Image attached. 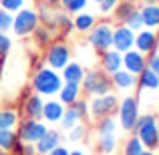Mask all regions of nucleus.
I'll use <instances>...</instances> for the list:
<instances>
[{
  "label": "nucleus",
  "instance_id": "nucleus-32",
  "mask_svg": "<svg viewBox=\"0 0 159 155\" xmlns=\"http://www.w3.org/2000/svg\"><path fill=\"white\" fill-rule=\"evenodd\" d=\"M10 48H12V39L6 32H0V61L6 58V54L10 52Z\"/></svg>",
  "mask_w": 159,
  "mask_h": 155
},
{
  "label": "nucleus",
  "instance_id": "nucleus-6",
  "mask_svg": "<svg viewBox=\"0 0 159 155\" xmlns=\"http://www.w3.org/2000/svg\"><path fill=\"white\" fill-rule=\"evenodd\" d=\"M39 26V14L30 8H20L12 20V32L16 36H28Z\"/></svg>",
  "mask_w": 159,
  "mask_h": 155
},
{
  "label": "nucleus",
  "instance_id": "nucleus-46",
  "mask_svg": "<svg viewBox=\"0 0 159 155\" xmlns=\"http://www.w3.org/2000/svg\"><path fill=\"white\" fill-rule=\"evenodd\" d=\"M125 2H135V0H125Z\"/></svg>",
  "mask_w": 159,
  "mask_h": 155
},
{
  "label": "nucleus",
  "instance_id": "nucleus-23",
  "mask_svg": "<svg viewBox=\"0 0 159 155\" xmlns=\"http://www.w3.org/2000/svg\"><path fill=\"white\" fill-rule=\"evenodd\" d=\"M20 123L18 111L14 109H0V129H16Z\"/></svg>",
  "mask_w": 159,
  "mask_h": 155
},
{
  "label": "nucleus",
  "instance_id": "nucleus-38",
  "mask_svg": "<svg viewBox=\"0 0 159 155\" xmlns=\"http://www.w3.org/2000/svg\"><path fill=\"white\" fill-rule=\"evenodd\" d=\"M117 4H119V0H101L99 10H101L103 14H109V12H113L117 8Z\"/></svg>",
  "mask_w": 159,
  "mask_h": 155
},
{
  "label": "nucleus",
  "instance_id": "nucleus-47",
  "mask_svg": "<svg viewBox=\"0 0 159 155\" xmlns=\"http://www.w3.org/2000/svg\"><path fill=\"white\" fill-rule=\"evenodd\" d=\"M157 129H159V119H157Z\"/></svg>",
  "mask_w": 159,
  "mask_h": 155
},
{
  "label": "nucleus",
  "instance_id": "nucleus-44",
  "mask_svg": "<svg viewBox=\"0 0 159 155\" xmlns=\"http://www.w3.org/2000/svg\"><path fill=\"white\" fill-rule=\"evenodd\" d=\"M48 4H57V2H61V0H47Z\"/></svg>",
  "mask_w": 159,
  "mask_h": 155
},
{
  "label": "nucleus",
  "instance_id": "nucleus-24",
  "mask_svg": "<svg viewBox=\"0 0 159 155\" xmlns=\"http://www.w3.org/2000/svg\"><path fill=\"white\" fill-rule=\"evenodd\" d=\"M58 123H61V129H62V131H70V129H73L77 123H81V117H79V113L75 111L73 105L65 109V113H62V117H61V121H58Z\"/></svg>",
  "mask_w": 159,
  "mask_h": 155
},
{
  "label": "nucleus",
  "instance_id": "nucleus-36",
  "mask_svg": "<svg viewBox=\"0 0 159 155\" xmlns=\"http://www.w3.org/2000/svg\"><path fill=\"white\" fill-rule=\"evenodd\" d=\"M34 34H36V43H39V44L51 43V30H48L47 26H36L34 28Z\"/></svg>",
  "mask_w": 159,
  "mask_h": 155
},
{
  "label": "nucleus",
  "instance_id": "nucleus-15",
  "mask_svg": "<svg viewBox=\"0 0 159 155\" xmlns=\"http://www.w3.org/2000/svg\"><path fill=\"white\" fill-rule=\"evenodd\" d=\"M81 99V83H62L58 91V101L65 107H70Z\"/></svg>",
  "mask_w": 159,
  "mask_h": 155
},
{
  "label": "nucleus",
  "instance_id": "nucleus-41",
  "mask_svg": "<svg viewBox=\"0 0 159 155\" xmlns=\"http://www.w3.org/2000/svg\"><path fill=\"white\" fill-rule=\"evenodd\" d=\"M141 155H157V153H155V151H151V149H145V151L141 153Z\"/></svg>",
  "mask_w": 159,
  "mask_h": 155
},
{
  "label": "nucleus",
  "instance_id": "nucleus-25",
  "mask_svg": "<svg viewBox=\"0 0 159 155\" xmlns=\"http://www.w3.org/2000/svg\"><path fill=\"white\" fill-rule=\"evenodd\" d=\"M73 26L77 28L79 32H89L91 28L95 26V16L89 14V12H81V14H77V18L73 20Z\"/></svg>",
  "mask_w": 159,
  "mask_h": 155
},
{
  "label": "nucleus",
  "instance_id": "nucleus-8",
  "mask_svg": "<svg viewBox=\"0 0 159 155\" xmlns=\"http://www.w3.org/2000/svg\"><path fill=\"white\" fill-rule=\"evenodd\" d=\"M117 107H119V99L113 93L99 95V97L93 99V103H89V115L99 121L103 117H109L113 111H117Z\"/></svg>",
  "mask_w": 159,
  "mask_h": 155
},
{
  "label": "nucleus",
  "instance_id": "nucleus-3",
  "mask_svg": "<svg viewBox=\"0 0 159 155\" xmlns=\"http://www.w3.org/2000/svg\"><path fill=\"white\" fill-rule=\"evenodd\" d=\"M111 85H113L111 77L105 71H89V73H85V77L81 81V89L87 95H93V97L107 95L111 91Z\"/></svg>",
  "mask_w": 159,
  "mask_h": 155
},
{
  "label": "nucleus",
  "instance_id": "nucleus-11",
  "mask_svg": "<svg viewBox=\"0 0 159 155\" xmlns=\"http://www.w3.org/2000/svg\"><path fill=\"white\" fill-rule=\"evenodd\" d=\"M157 47H159V39H157V34L151 30V28H149V30H143V28H141V30L135 34V48L141 54L155 52Z\"/></svg>",
  "mask_w": 159,
  "mask_h": 155
},
{
  "label": "nucleus",
  "instance_id": "nucleus-48",
  "mask_svg": "<svg viewBox=\"0 0 159 155\" xmlns=\"http://www.w3.org/2000/svg\"><path fill=\"white\" fill-rule=\"evenodd\" d=\"M97 2H101V0H97Z\"/></svg>",
  "mask_w": 159,
  "mask_h": 155
},
{
  "label": "nucleus",
  "instance_id": "nucleus-13",
  "mask_svg": "<svg viewBox=\"0 0 159 155\" xmlns=\"http://www.w3.org/2000/svg\"><path fill=\"white\" fill-rule=\"evenodd\" d=\"M61 133L57 131V129H48L47 133H44V137L39 141V143H34V149H36V155H48L52 151L57 145H61Z\"/></svg>",
  "mask_w": 159,
  "mask_h": 155
},
{
  "label": "nucleus",
  "instance_id": "nucleus-9",
  "mask_svg": "<svg viewBox=\"0 0 159 155\" xmlns=\"http://www.w3.org/2000/svg\"><path fill=\"white\" fill-rule=\"evenodd\" d=\"M70 62V48L65 43H54L47 51V65L54 71H62Z\"/></svg>",
  "mask_w": 159,
  "mask_h": 155
},
{
  "label": "nucleus",
  "instance_id": "nucleus-2",
  "mask_svg": "<svg viewBox=\"0 0 159 155\" xmlns=\"http://www.w3.org/2000/svg\"><path fill=\"white\" fill-rule=\"evenodd\" d=\"M133 133L141 139L145 149H151V151L159 149V129H157V117L155 115H151V113L139 115Z\"/></svg>",
  "mask_w": 159,
  "mask_h": 155
},
{
  "label": "nucleus",
  "instance_id": "nucleus-10",
  "mask_svg": "<svg viewBox=\"0 0 159 155\" xmlns=\"http://www.w3.org/2000/svg\"><path fill=\"white\" fill-rule=\"evenodd\" d=\"M135 47V30L127 26V24H121V26L113 28V48L119 51L121 54L131 51Z\"/></svg>",
  "mask_w": 159,
  "mask_h": 155
},
{
  "label": "nucleus",
  "instance_id": "nucleus-34",
  "mask_svg": "<svg viewBox=\"0 0 159 155\" xmlns=\"http://www.w3.org/2000/svg\"><path fill=\"white\" fill-rule=\"evenodd\" d=\"M12 12L8 10H0V32H8L12 30Z\"/></svg>",
  "mask_w": 159,
  "mask_h": 155
},
{
  "label": "nucleus",
  "instance_id": "nucleus-20",
  "mask_svg": "<svg viewBox=\"0 0 159 155\" xmlns=\"http://www.w3.org/2000/svg\"><path fill=\"white\" fill-rule=\"evenodd\" d=\"M62 81L65 83H81L83 77H85V69H83L81 62H69V65L62 69Z\"/></svg>",
  "mask_w": 159,
  "mask_h": 155
},
{
  "label": "nucleus",
  "instance_id": "nucleus-39",
  "mask_svg": "<svg viewBox=\"0 0 159 155\" xmlns=\"http://www.w3.org/2000/svg\"><path fill=\"white\" fill-rule=\"evenodd\" d=\"M147 66H149L151 71H155L157 77H159V52H151V54H149V58H147Z\"/></svg>",
  "mask_w": 159,
  "mask_h": 155
},
{
  "label": "nucleus",
  "instance_id": "nucleus-31",
  "mask_svg": "<svg viewBox=\"0 0 159 155\" xmlns=\"http://www.w3.org/2000/svg\"><path fill=\"white\" fill-rule=\"evenodd\" d=\"M62 6H65L66 12L77 14V12H81L83 8L87 6V0H62Z\"/></svg>",
  "mask_w": 159,
  "mask_h": 155
},
{
  "label": "nucleus",
  "instance_id": "nucleus-1",
  "mask_svg": "<svg viewBox=\"0 0 159 155\" xmlns=\"http://www.w3.org/2000/svg\"><path fill=\"white\" fill-rule=\"evenodd\" d=\"M62 83L65 81L58 75V71L51 69V66H40L32 77V89L40 97H54V95H58Z\"/></svg>",
  "mask_w": 159,
  "mask_h": 155
},
{
  "label": "nucleus",
  "instance_id": "nucleus-4",
  "mask_svg": "<svg viewBox=\"0 0 159 155\" xmlns=\"http://www.w3.org/2000/svg\"><path fill=\"white\" fill-rule=\"evenodd\" d=\"M117 111H119V127L127 133H133L135 123L139 119V101L133 95H127L123 97V101H119Z\"/></svg>",
  "mask_w": 159,
  "mask_h": 155
},
{
  "label": "nucleus",
  "instance_id": "nucleus-35",
  "mask_svg": "<svg viewBox=\"0 0 159 155\" xmlns=\"http://www.w3.org/2000/svg\"><path fill=\"white\" fill-rule=\"evenodd\" d=\"M0 6H2V10L18 12L20 8L24 6V0H0Z\"/></svg>",
  "mask_w": 159,
  "mask_h": 155
},
{
  "label": "nucleus",
  "instance_id": "nucleus-27",
  "mask_svg": "<svg viewBox=\"0 0 159 155\" xmlns=\"http://www.w3.org/2000/svg\"><path fill=\"white\" fill-rule=\"evenodd\" d=\"M143 151H145V147H143V143H141V139L135 135V133H133V135L125 141L123 155H141Z\"/></svg>",
  "mask_w": 159,
  "mask_h": 155
},
{
  "label": "nucleus",
  "instance_id": "nucleus-33",
  "mask_svg": "<svg viewBox=\"0 0 159 155\" xmlns=\"http://www.w3.org/2000/svg\"><path fill=\"white\" fill-rule=\"evenodd\" d=\"M85 133H87L85 125H83V123H77V125H75V127L69 131V139L73 141V143H77V141H83V139H85Z\"/></svg>",
  "mask_w": 159,
  "mask_h": 155
},
{
  "label": "nucleus",
  "instance_id": "nucleus-12",
  "mask_svg": "<svg viewBox=\"0 0 159 155\" xmlns=\"http://www.w3.org/2000/svg\"><path fill=\"white\" fill-rule=\"evenodd\" d=\"M123 66L133 75H139L141 71L147 66V58L145 54H141L137 48H131V51L123 52Z\"/></svg>",
  "mask_w": 159,
  "mask_h": 155
},
{
  "label": "nucleus",
  "instance_id": "nucleus-28",
  "mask_svg": "<svg viewBox=\"0 0 159 155\" xmlns=\"http://www.w3.org/2000/svg\"><path fill=\"white\" fill-rule=\"evenodd\" d=\"M97 131H99V135H115V131H117V121L113 119L111 115H109V117H103V119H99Z\"/></svg>",
  "mask_w": 159,
  "mask_h": 155
},
{
  "label": "nucleus",
  "instance_id": "nucleus-42",
  "mask_svg": "<svg viewBox=\"0 0 159 155\" xmlns=\"http://www.w3.org/2000/svg\"><path fill=\"white\" fill-rule=\"evenodd\" d=\"M70 155H85L83 151H79V149H75V151H70Z\"/></svg>",
  "mask_w": 159,
  "mask_h": 155
},
{
  "label": "nucleus",
  "instance_id": "nucleus-16",
  "mask_svg": "<svg viewBox=\"0 0 159 155\" xmlns=\"http://www.w3.org/2000/svg\"><path fill=\"white\" fill-rule=\"evenodd\" d=\"M111 83L121 91H131L137 85V75L129 73L127 69H119L117 73L111 75Z\"/></svg>",
  "mask_w": 159,
  "mask_h": 155
},
{
  "label": "nucleus",
  "instance_id": "nucleus-45",
  "mask_svg": "<svg viewBox=\"0 0 159 155\" xmlns=\"http://www.w3.org/2000/svg\"><path fill=\"white\" fill-rule=\"evenodd\" d=\"M2 62H4V61H0V73H2Z\"/></svg>",
  "mask_w": 159,
  "mask_h": 155
},
{
  "label": "nucleus",
  "instance_id": "nucleus-14",
  "mask_svg": "<svg viewBox=\"0 0 159 155\" xmlns=\"http://www.w3.org/2000/svg\"><path fill=\"white\" fill-rule=\"evenodd\" d=\"M101 66H103V71H105L107 75L117 73L119 69H123V54L119 51H115V48H109V51H105L103 57H101Z\"/></svg>",
  "mask_w": 159,
  "mask_h": 155
},
{
  "label": "nucleus",
  "instance_id": "nucleus-21",
  "mask_svg": "<svg viewBox=\"0 0 159 155\" xmlns=\"http://www.w3.org/2000/svg\"><path fill=\"white\" fill-rule=\"evenodd\" d=\"M141 16H143V24L149 28L159 26V4H147L141 8Z\"/></svg>",
  "mask_w": 159,
  "mask_h": 155
},
{
  "label": "nucleus",
  "instance_id": "nucleus-19",
  "mask_svg": "<svg viewBox=\"0 0 159 155\" xmlns=\"http://www.w3.org/2000/svg\"><path fill=\"white\" fill-rule=\"evenodd\" d=\"M137 85H139V89L157 91V89H159V77H157V73H155V71H151L149 66H145V69L139 73Z\"/></svg>",
  "mask_w": 159,
  "mask_h": 155
},
{
  "label": "nucleus",
  "instance_id": "nucleus-43",
  "mask_svg": "<svg viewBox=\"0 0 159 155\" xmlns=\"http://www.w3.org/2000/svg\"><path fill=\"white\" fill-rule=\"evenodd\" d=\"M0 155H16V153H12V151H0Z\"/></svg>",
  "mask_w": 159,
  "mask_h": 155
},
{
  "label": "nucleus",
  "instance_id": "nucleus-22",
  "mask_svg": "<svg viewBox=\"0 0 159 155\" xmlns=\"http://www.w3.org/2000/svg\"><path fill=\"white\" fill-rule=\"evenodd\" d=\"M18 141V133L14 129H0V151H12Z\"/></svg>",
  "mask_w": 159,
  "mask_h": 155
},
{
  "label": "nucleus",
  "instance_id": "nucleus-18",
  "mask_svg": "<svg viewBox=\"0 0 159 155\" xmlns=\"http://www.w3.org/2000/svg\"><path fill=\"white\" fill-rule=\"evenodd\" d=\"M65 105H62L61 101H54V99H51V101L44 103V109H43V119L47 121V123H58L62 117V113H65Z\"/></svg>",
  "mask_w": 159,
  "mask_h": 155
},
{
  "label": "nucleus",
  "instance_id": "nucleus-40",
  "mask_svg": "<svg viewBox=\"0 0 159 155\" xmlns=\"http://www.w3.org/2000/svg\"><path fill=\"white\" fill-rule=\"evenodd\" d=\"M48 155H70V151L65 147V145H57V147H54Z\"/></svg>",
  "mask_w": 159,
  "mask_h": 155
},
{
  "label": "nucleus",
  "instance_id": "nucleus-17",
  "mask_svg": "<svg viewBox=\"0 0 159 155\" xmlns=\"http://www.w3.org/2000/svg\"><path fill=\"white\" fill-rule=\"evenodd\" d=\"M43 109H44V101L39 93L30 95L24 101V115H26V119H43Z\"/></svg>",
  "mask_w": 159,
  "mask_h": 155
},
{
  "label": "nucleus",
  "instance_id": "nucleus-26",
  "mask_svg": "<svg viewBox=\"0 0 159 155\" xmlns=\"http://www.w3.org/2000/svg\"><path fill=\"white\" fill-rule=\"evenodd\" d=\"M97 149L103 155H113V153H115V149H117V137L115 135H99Z\"/></svg>",
  "mask_w": 159,
  "mask_h": 155
},
{
  "label": "nucleus",
  "instance_id": "nucleus-30",
  "mask_svg": "<svg viewBox=\"0 0 159 155\" xmlns=\"http://www.w3.org/2000/svg\"><path fill=\"white\" fill-rule=\"evenodd\" d=\"M135 10V6H133L131 2H125V4H117V8L113 12H115V16H117V20H121V22H125V20L129 18V14H131V12Z\"/></svg>",
  "mask_w": 159,
  "mask_h": 155
},
{
  "label": "nucleus",
  "instance_id": "nucleus-29",
  "mask_svg": "<svg viewBox=\"0 0 159 155\" xmlns=\"http://www.w3.org/2000/svg\"><path fill=\"white\" fill-rule=\"evenodd\" d=\"M125 24H127V26L131 28V30L139 32L141 28L145 26V24H143V16H141V10H137V8H135V10H133L131 14H129V18L125 20Z\"/></svg>",
  "mask_w": 159,
  "mask_h": 155
},
{
  "label": "nucleus",
  "instance_id": "nucleus-37",
  "mask_svg": "<svg viewBox=\"0 0 159 155\" xmlns=\"http://www.w3.org/2000/svg\"><path fill=\"white\" fill-rule=\"evenodd\" d=\"M73 107H75V111L79 113V117H81V119H85V117H89V103H87V101H83V99H79V101L75 103Z\"/></svg>",
  "mask_w": 159,
  "mask_h": 155
},
{
  "label": "nucleus",
  "instance_id": "nucleus-7",
  "mask_svg": "<svg viewBox=\"0 0 159 155\" xmlns=\"http://www.w3.org/2000/svg\"><path fill=\"white\" fill-rule=\"evenodd\" d=\"M89 44L99 52H105L113 48V26L107 22L95 24L89 30Z\"/></svg>",
  "mask_w": 159,
  "mask_h": 155
},
{
  "label": "nucleus",
  "instance_id": "nucleus-5",
  "mask_svg": "<svg viewBox=\"0 0 159 155\" xmlns=\"http://www.w3.org/2000/svg\"><path fill=\"white\" fill-rule=\"evenodd\" d=\"M48 131V125H44L40 119H24L18 123V139L22 143H39Z\"/></svg>",
  "mask_w": 159,
  "mask_h": 155
}]
</instances>
